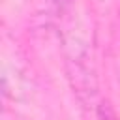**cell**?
Returning a JSON list of instances; mask_svg holds the SVG:
<instances>
[{
	"mask_svg": "<svg viewBox=\"0 0 120 120\" xmlns=\"http://www.w3.org/2000/svg\"><path fill=\"white\" fill-rule=\"evenodd\" d=\"M51 2H52V4H58V6H60V4H68L69 0H51Z\"/></svg>",
	"mask_w": 120,
	"mask_h": 120,
	"instance_id": "6da1fadb",
	"label": "cell"
}]
</instances>
